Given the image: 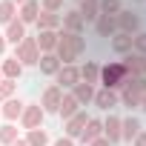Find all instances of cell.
Listing matches in <instances>:
<instances>
[{"instance_id": "cell-1", "label": "cell", "mask_w": 146, "mask_h": 146, "mask_svg": "<svg viewBox=\"0 0 146 146\" xmlns=\"http://www.w3.org/2000/svg\"><path fill=\"white\" fill-rule=\"evenodd\" d=\"M83 49H86V40H83L80 35L57 32V49H54V54H57L60 66H72V63L83 54Z\"/></svg>"}, {"instance_id": "cell-2", "label": "cell", "mask_w": 146, "mask_h": 146, "mask_svg": "<svg viewBox=\"0 0 146 146\" xmlns=\"http://www.w3.org/2000/svg\"><path fill=\"white\" fill-rule=\"evenodd\" d=\"M123 80H126V72H123L120 60H112V63L100 66V83H103V89L117 92V89H123Z\"/></svg>"}, {"instance_id": "cell-3", "label": "cell", "mask_w": 146, "mask_h": 146, "mask_svg": "<svg viewBox=\"0 0 146 146\" xmlns=\"http://www.w3.org/2000/svg\"><path fill=\"white\" fill-rule=\"evenodd\" d=\"M15 57L20 60V66L26 69V66H37V60H40V49H37V40L35 37H23L17 46H15Z\"/></svg>"}, {"instance_id": "cell-4", "label": "cell", "mask_w": 146, "mask_h": 146, "mask_svg": "<svg viewBox=\"0 0 146 146\" xmlns=\"http://www.w3.org/2000/svg\"><path fill=\"white\" fill-rule=\"evenodd\" d=\"M123 72L126 78H146V54H137V52H129L123 60Z\"/></svg>"}, {"instance_id": "cell-5", "label": "cell", "mask_w": 146, "mask_h": 146, "mask_svg": "<svg viewBox=\"0 0 146 146\" xmlns=\"http://www.w3.org/2000/svg\"><path fill=\"white\" fill-rule=\"evenodd\" d=\"M43 117H46V112L40 109V103H26L23 115H20V123H23V129H40Z\"/></svg>"}, {"instance_id": "cell-6", "label": "cell", "mask_w": 146, "mask_h": 146, "mask_svg": "<svg viewBox=\"0 0 146 146\" xmlns=\"http://www.w3.org/2000/svg\"><path fill=\"white\" fill-rule=\"evenodd\" d=\"M60 100H63V89L54 83V86H49V89L43 92V98H40V109H43L46 115H57Z\"/></svg>"}, {"instance_id": "cell-7", "label": "cell", "mask_w": 146, "mask_h": 146, "mask_svg": "<svg viewBox=\"0 0 146 146\" xmlns=\"http://www.w3.org/2000/svg\"><path fill=\"white\" fill-rule=\"evenodd\" d=\"M117 32H123V35H137V29H140V17L135 15V12H126V9H120L117 12Z\"/></svg>"}, {"instance_id": "cell-8", "label": "cell", "mask_w": 146, "mask_h": 146, "mask_svg": "<svg viewBox=\"0 0 146 146\" xmlns=\"http://www.w3.org/2000/svg\"><path fill=\"white\" fill-rule=\"evenodd\" d=\"M86 123H89V115H86V112L80 109L78 115H72V117L66 120V126H63V132H66V135H63V137H69V140L80 137V132L86 129Z\"/></svg>"}, {"instance_id": "cell-9", "label": "cell", "mask_w": 146, "mask_h": 146, "mask_svg": "<svg viewBox=\"0 0 146 146\" xmlns=\"http://www.w3.org/2000/svg\"><path fill=\"white\" fill-rule=\"evenodd\" d=\"M57 86L60 89H75L78 83H80V69L72 63V66H60V72H57Z\"/></svg>"}, {"instance_id": "cell-10", "label": "cell", "mask_w": 146, "mask_h": 146, "mask_svg": "<svg viewBox=\"0 0 146 146\" xmlns=\"http://www.w3.org/2000/svg\"><path fill=\"white\" fill-rule=\"evenodd\" d=\"M86 23L80 17V12H63L60 15V32H72V35H83Z\"/></svg>"}, {"instance_id": "cell-11", "label": "cell", "mask_w": 146, "mask_h": 146, "mask_svg": "<svg viewBox=\"0 0 146 146\" xmlns=\"http://www.w3.org/2000/svg\"><path fill=\"white\" fill-rule=\"evenodd\" d=\"M35 23H37V32H60V15H54V12L40 9Z\"/></svg>"}, {"instance_id": "cell-12", "label": "cell", "mask_w": 146, "mask_h": 146, "mask_svg": "<svg viewBox=\"0 0 146 146\" xmlns=\"http://www.w3.org/2000/svg\"><path fill=\"white\" fill-rule=\"evenodd\" d=\"M117 92H112V89H98L95 92V98H92V103L98 106V109H103V112H109V109H115L117 106Z\"/></svg>"}, {"instance_id": "cell-13", "label": "cell", "mask_w": 146, "mask_h": 146, "mask_svg": "<svg viewBox=\"0 0 146 146\" xmlns=\"http://www.w3.org/2000/svg\"><path fill=\"white\" fill-rule=\"evenodd\" d=\"M98 137H103V120H98V117H89L86 129L80 132V143H83V146H89V143H92V140H98Z\"/></svg>"}, {"instance_id": "cell-14", "label": "cell", "mask_w": 146, "mask_h": 146, "mask_svg": "<svg viewBox=\"0 0 146 146\" xmlns=\"http://www.w3.org/2000/svg\"><path fill=\"white\" fill-rule=\"evenodd\" d=\"M95 32H98V37H115L117 35V20L109 17V15H100L95 20Z\"/></svg>"}, {"instance_id": "cell-15", "label": "cell", "mask_w": 146, "mask_h": 146, "mask_svg": "<svg viewBox=\"0 0 146 146\" xmlns=\"http://www.w3.org/2000/svg\"><path fill=\"white\" fill-rule=\"evenodd\" d=\"M80 80L83 83H100V63L98 60H86L83 66H80Z\"/></svg>"}, {"instance_id": "cell-16", "label": "cell", "mask_w": 146, "mask_h": 146, "mask_svg": "<svg viewBox=\"0 0 146 146\" xmlns=\"http://www.w3.org/2000/svg\"><path fill=\"white\" fill-rule=\"evenodd\" d=\"M80 112V103L75 100V95L72 92H63V100H60V109H57V115L63 117V120H69L72 115H78Z\"/></svg>"}, {"instance_id": "cell-17", "label": "cell", "mask_w": 146, "mask_h": 146, "mask_svg": "<svg viewBox=\"0 0 146 146\" xmlns=\"http://www.w3.org/2000/svg\"><path fill=\"white\" fill-rule=\"evenodd\" d=\"M80 17H83V23H95L98 17H100V0H80Z\"/></svg>"}, {"instance_id": "cell-18", "label": "cell", "mask_w": 146, "mask_h": 146, "mask_svg": "<svg viewBox=\"0 0 146 146\" xmlns=\"http://www.w3.org/2000/svg\"><path fill=\"white\" fill-rule=\"evenodd\" d=\"M37 66H40V75H46V78H54L57 72H60V60H57L54 52H52V54H40Z\"/></svg>"}, {"instance_id": "cell-19", "label": "cell", "mask_w": 146, "mask_h": 146, "mask_svg": "<svg viewBox=\"0 0 146 146\" xmlns=\"http://www.w3.org/2000/svg\"><path fill=\"white\" fill-rule=\"evenodd\" d=\"M17 15H20L17 20H20L23 26H29V23H35V20H37V15H40V3H37V0H26V3L20 6V12H17Z\"/></svg>"}, {"instance_id": "cell-20", "label": "cell", "mask_w": 146, "mask_h": 146, "mask_svg": "<svg viewBox=\"0 0 146 146\" xmlns=\"http://www.w3.org/2000/svg\"><path fill=\"white\" fill-rule=\"evenodd\" d=\"M23 106H26L23 100H17V98H9V100L3 103V109H0V115H3L9 123H15V120L23 115Z\"/></svg>"}, {"instance_id": "cell-21", "label": "cell", "mask_w": 146, "mask_h": 146, "mask_svg": "<svg viewBox=\"0 0 146 146\" xmlns=\"http://www.w3.org/2000/svg\"><path fill=\"white\" fill-rule=\"evenodd\" d=\"M0 72H3V80H17L23 75V66L17 57H6L3 63H0Z\"/></svg>"}, {"instance_id": "cell-22", "label": "cell", "mask_w": 146, "mask_h": 146, "mask_svg": "<svg viewBox=\"0 0 146 146\" xmlns=\"http://www.w3.org/2000/svg\"><path fill=\"white\" fill-rule=\"evenodd\" d=\"M3 37H6V43H12V46H17V43H20V40L26 37V26H23V23H20L17 17H15V20H12V23L6 26V32H3Z\"/></svg>"}, {"instance_id": "cell-23", "label": "cell", "mask_w": 146, "mask_h": 146, "mask_svg": "<svg viewBox=\"0 0 146 146\" xmlns=\"http://www.w3.org/2000/svg\"><path fill=\"white\" fill-rule=\"evenodd\" d=\"M37 49H40V54H52L54 49H57V32H37Z\"/></svg>"}, {"instance_id": "cell-24", "label": "cell", "mask_w": 146, "mask_h": 146, "mask_svg": "<svg viewBox=\"0 0 146 146\" xmlns=\"http://www.w3.org/2000/svg\"><path fill=\"white\" fill-rule=\"evenodd\" d=\"M103 137H106L109 143H117V140H120V117H117V115H109V117L103 120Z\"/></svg>"}, {"instance_id": "cell-25", "label": "cell", "mask_w": 146, "mask_h": 146, "mask_svg": "<svg viewBox=\"0 0 146 146\" xmlns=\"http://www.w3.org/2000/svg\"><path fill=\"white\" fill-rule=\"evenodd\" d=\"M140 132V120L137 117H120V140H135Z\"/></svg>"}, {"instance_id": "cell-26", "label": "cell", "mask_w": 146, "mask_h": 146, "mask_svg": "<svg viewBox=\"0 0 146 146\" xmlns=\"http://www.w3.org/2000/svg\"><path fill=\"white\" fill-rule=\"evenodd\" d=\"M72 95H75V100L80 103V106H86V103H92V98H95V86L92 83H78L75 89H72Z\"/></svg>"}, {"instance_id": "cell-27", "label": "cell", "mask_w": 146, "mask_h": 146, "mask_svg": "<svg viewBox=\"0 0 146 146\" xmlns=\"http://www.w3.org/2000/svg\"><path fill=\"white\" fill-rule=\"evenodd\" d=\"M112 49H115L117 54H129V52H132V35L117 32V35L112 37Z\"/></svg>"}, {"instance_id": "cell-28", "label": "cell", "mask_w": 146, "mask_h": 146, "mask_svg": "<svg viewBox=\"0 0 146 146\" xmlns=\"http://www.w3.org/2000/svg\"><path fill=\"white\" fill-rule=\"evenodd\" d=\"M23 140H26L29 146H46V143H49V132H46L43 126H40V129H29V135H26Z\"/></svg>"}, {"instance_id": "cell-29", "label": "cell", "mask_w": 146, "mask_h": 146, "mask_svg": "<svg viewBox=\"0 0 146 146\" xmlns=\"http://www.w3.org/2000/svg\"><path fill=\"white\" fill-rule=\"evenodd\" d=\"M15 15H17V6L12 3V0H0V23L9 26L15 20Z\"/></svg>"}, {"instance_id": "cell-30", "label": "cell", "mask_w": 146, "mask_h": 146, "mask_svg": "<svg viewBox=\"0 0 146 146\" xmlns=\"http://www.w3.org/2000/svg\"><path fill=\"white\" fill-rule=\"evenodd\" d=\"M15 140H17V126H15V123L0 126V146H12Z\"/></svg>"}, {"instance_id": "cell-31", "label": "cell", "mask_w": 146, "mask_h": 146, "mask_svg": "<svg viewBox=\"0 0 146 146\" xmlns=\"http://www.w3.org/2000/svg\"><path fill=\"white\" fill-rule=\"evenodd\" d=\"M123 6H120V0H100V15H109V17H117V12H120Z\"/></svg>"}, {"instance_id": "cell-32", "label": "cell", "mask_w": 146, "mask_h": 146, "mask_svg": "<svg viewBox=\"0 0 146 146\" xmlns=\"http://www.w3.org/2000/svg\"><path fill=\"white\" fill-rule=\"evenodd\" d=\"M15 89H17V80H0V100H9V98H15Z\"/></svg>"}, {"instance_id": "cell-33", "label": "cell", "mask_w": 146, "mask_h": 146, "mask_svg": "<svg viewBox=\"0 0 146 146\" xmlns=\"http://www.w3.org/2000/svg\"><path fill=\"white\" fill-rule=\"evenodd\" d=\"M132 49H135L137 54H146V32H140V35L132 37Z\"/></svg>"}, {"instance_id": "cell-34", "label": "cell", "mask_w": 146, "mask_h": 146, "mask_svg": "<svg viewBox=\"0 0 146 146\" xmlns=\"http://www.w3.org/2000/svg\"><path fill=\"white\" fill-rule=\"evenodd\" d=\"M40 9H46V12H54V15H60L63 12V0H43V6Z\"/></svg>"}, {"instance_id": "cell-35", "label": "cell", "mask_w": 146, "mask_h": 146, "mask_svg": "<svg viewBox=\"0 0 146 146\" xmlns=\"http://www.w3.org/2000/svg\"><path fill=\"white\" fill-rule=\"evenodd\" d=\"M52 146H75V140H69V137H57Z\"/></svg>"}, {"instance_id": "cell-36", "label": "cell", "mask_w": 146, "mask_h": 146, "mask_svg": "<svg viewBox=\"0 0 146 146\" xmlns=\"http://www.w3.org/2000/svg\"><path fill=\"white\" fill-rule=\"evenodd\" d=\"M135 146H146V132H143V129L137 132V137H135Z\"/></svg>"}, {"instance_id": "cell-37", "label": "cell", "mask_w": 146, "mask_h": 146, "mask_svg": "<svg viewBox=\"0 0 146 146\" xmlns=\"http://www.w3.org/2000/svg\"><path fill=\"white\" fill-rule=\"evenodd\" d=\"M89 146H112V143H109V140H106V137H98V140H92V143H89Z\"/></svg>"}, {"instance_id": "cell-38", "label": "cell", "mask_w": 146, "mask_h": 146, "mask_svg": "<svg viewBox=\"0 0 146 146\" xmlns=\"http://www.w3.org/2000/svg\"><path fill=\"white\" fill-rule=\"evenodd\" d=\"M6 46H9V43H6V37H3V35H0V54H3V52H6Z\"/></svg>"}, {"instance_id": "cell-39", "label": "cell", "mask_w": 146, "mask_h": 146, "mask_svg": "<svg viewBox=\"0 0 146 146\" xmlns=\"http://www.w3.org/2000/svg\"><path fill=\"white\" fill-rule=\"evenodd\" d=\"M12 146H29V143H26V140H20V137H17V140H15V143H12Z\"/></svg>"}, {"instance_id": "cell-40", "label": "cell", "mask_w": 146, "mask_h": 146, "mask_svg": "<svg viewBox=\"0 0 146 146\" xmlns=\"http://www.w3.org/2000/svg\"><path fill=\"white\" fill-rule=\"evenodd\" d=\"M140 109H143V112H146V95H143V100H140Z\"/></svg>"}, {"instance_id": "cell-41", "label": "cell", "mask_w": 146, "mask_h": 146, "mask_svg": "<svg viewBox=\"0 0 146 146\" xmlns=\"http://www.w3.org/2000/svg\"><path fill=\"white\" fill-rule=\"evenodd\" d=\"M12 3H15V6H17V3H20V6H23V3H26V0H12Z\"/></svg>"}, {"instance_id": "cell-42", "label": "cell", "mask_w": 146, "mask_h": 146, "mask_svg": "<svg viewBox=\"0 0 146 146\" xmlns=\"http://www.w3.org/2000/svg\"><path fill=\"white\" fill-rule=\"evenodd\" d=\"M0 80H3V72H0Z\"/></svg>"}, {"instance_id": "cell-43", "label": "cell", "mask_w": 146, "mask_h": 146, "mask_svg": "<svg viewBox=\"0 0 146 146\" xmlns=\"http://www.w3.org/2000/svg\"><path fill=\"white\" fill-rule=\"evenodd\" d=\"M135 3H143V0H135Z\"/></svg>"}, {"instance_id": "cell-44", "label": "cell", "mask_w": 146, "mask_h": 146, "mask_svg": "<svg viewBox=\"0 0 146 146\" xmlns=\"http://www.w3.org/2000/svg\"><path fill=\"white\" fill-rule=\"evenodd\" d=\"M78 3H80V0H78Z\"/></svg>"}]
</instances>
